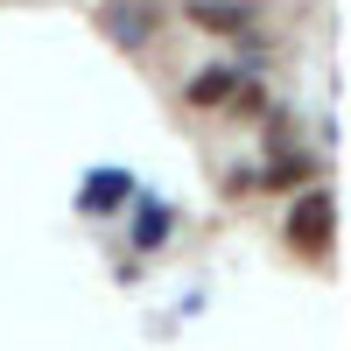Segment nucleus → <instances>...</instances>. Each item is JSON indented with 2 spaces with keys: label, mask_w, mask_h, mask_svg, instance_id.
Wrapping results in <instances>:
<instances>
[{
  "label": "nucleus",
  "mask_w": 351,
  "mask_h": 351,
  "mask_svg": "<svg viewBox=\"0 0 351 351\" xmlns=\"http://www.w3.org/2000/svg\"><path fill=\"white\" fill-rule=\"evenodd\" d=\"M260 183H267V190H295V183H309V162H302V155H281Z\"/></svg>",
  "instance_id": "5"
},
{
  "label": "nucleus",
  "mask_w": 351,
  "mask_h": 351,
  "mask_svg": "<svg viewBox=\"0 0 351 351\" xmlns=\"http://www.w3.org/2000/svg\"><path fill=\"white\" fill-rule=\"evenodd\" d=\"M218 99H239V71H204L190 84V106H218Z\"/></svg>",
  "instance_id": "4"
},
{
  "label": "nucleus",
  "mask_w": 351,
  "mask_h": 351,
  "mask_svg": "<svg viewBox=\"0 0 351 351\" xmlns=\"http://www.w3.org/2000/svg\"><path fill=\"white\" fill-rule=\"evenodd\" d=\"M190 21L211 28V36H239V28L253 21V8L246 0H190Z\"/></svg>",
  "instance_id": "2"
},
{
  "label": "nucleus",
  "mask_w": 351,
  "mask_h": 351,
  "mask_svg": "<svg viewBox=\"0 0 351 351\" xmlns=\"http://www.w3.org/2000/svg\"><path fill=\"white\" fill-rule=\"evenodd\" d=\"M106 28H112V43H127V49H141V43H148V8H141V0H112V8H106Z\"/></svg>",
  "instance_id": "3"
},
{
  "label": "nucleus",
  "mask_w": 351,
  "mask_h": 351,
  "mask_svg": "<svg viewBox=\"0 0 351 351\" xmlns=\"http://www.w3.org/2000/svg\"><path fill=\"white\" fill-rule=\"evenodd\" d=\"M120 190H134L127 176H92V197H84V204H92V211H106V204H120Z\"/></svg>",
  "instance_id": "6"
},
{
  "label": "nucleus",
  "mask_w": 351,
  "mask_h": 351,
  "mask_svg": "<svg viewBox=\"0 0 351 351\" xmlns=\"http://www.w3.org/2000/svg\"><path fill=\"white\" fill-rule=\"evenodd\" d=\"M288 246L309 253V260H324V253L337 246V197H330L324 183L302 190L295 204H288Z\"/></svg>",
  "instance_id": "1"
}]
</instances>
